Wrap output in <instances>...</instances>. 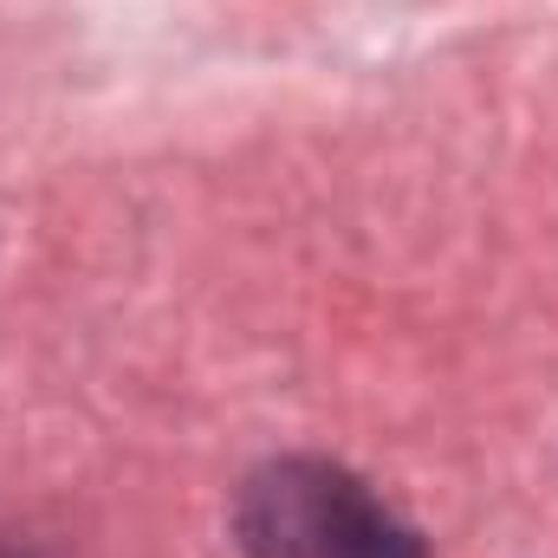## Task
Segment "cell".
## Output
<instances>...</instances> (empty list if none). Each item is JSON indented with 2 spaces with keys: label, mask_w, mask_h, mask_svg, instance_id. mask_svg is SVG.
I'll return each mask as SVG.
<instances>
[{
  "label": "cell",
  "mask_w": 558,
  "mask_h": 558,
  "mask_svg": "<svg viewBox=\"0 0 558 558\" xmlns=\"http://www.w3.org/2000/svg\"><path fill=\"white\" fill-rule=\"evenodd\" d=\"M234 539L247 558H422L416 533L351 468L318 454H279L247 474Z\"/></svg>",
  "instance_id": "6da1fadb"
}]
</instances>
